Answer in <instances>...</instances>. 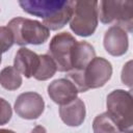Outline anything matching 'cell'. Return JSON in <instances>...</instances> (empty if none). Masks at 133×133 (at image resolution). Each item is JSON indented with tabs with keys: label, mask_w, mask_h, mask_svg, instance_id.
<instances>
[{
	"label": "cell",
	"mask_w": 133,
	"mask_h": 133,
	"mask_svg": "<svg viewBox=\"0 0 133 133\" xmlns=\"http://www.w3.org/2000/svg\"><path fill=\"white\" fill-rule=\"evenodd\" d=\"M92 129L96 133L100 132H119V129L112 117L107 113H101L96 116L92 123Z\"/></svg>",
	"instance_id": "cell-16"
},
{
	"label": "cell",
	"mask_w": 133,
	"mask_h": 133,
	"mask_svg": "<svg viewBox=\"0 0 133 133\" xmlns=\"http://www.w3.org/2000/svg\"><path fill=\"white\" fill-rule=\"evenodd\" d=\"M71 8L70 28L79 36H90L99 21L98 0H69Z\"/></svg>",
	"instance_id": "cell-3"
},
{
	"label": "cell",
	"mask_w": 133,
	"mask_h": 133,
	"mask_svg": "<svg viewBox=\"0 0 133 133\" xmlns=\"http://www.w3.org/2000/svg\"><path fill=\"white\" fill-rule=\"evenodd\" d=\"M85 114V104L80 98H76L68 104L60 105L59 107V115L61 121L70 127H78L82 125Z\"/></svg>",
	"instance_id": "cell-11"
},
{
	"label": "cell",
	"mask_w": 133,
	"mask_h": 133,
	"mask_svg": "<svg viewBox=\"0 0 133 133\" xmlns=\"http://www.w3.org/2000/svg\"><path fill=\"white\" fill-rule=\"evenodd\" d=\"M107 113L117 125L119 132H129L133 128V98L130 91L115 89L107 96Z\"/></svg>",
	"instance_id": "cell-5"
},
{
	"label": "cell",
	"mask_w": 133,
	"mask_h": 133,
	"mask_svg": "<svg viewBox=\"0 0 133 133\" xmlns=\"http://www.w3.org/2000/svg\"><path fill=\"white\" fill-rule=\"evenodd\" d=\"M38 64H39V55H37L35 52L25 47L20 48L17 51L15 55L14 66L26 78H31L34 76Z\"/></svg>",
	"instance_id": "cell-12"
},
{
	"label": "cell",
	"mask_w": 133,
	"mask_h": 133,
	"mask_svg": "<svg viewBox=\"0 0 133 133\" xmlns=\"http://www.w3.org/2000/svg\"><path fill=\"white\" fill-rule=\"evenodd\" d=\"M56 71L57 68L52 57L49 54H42L39 55V64L33 77L38 81H45L53 77Z\"/></svg>",
	"instance_id": "cell-15"
},
{
	"label": "cell",
	"mask_w": 133,
	"mask_h": 133,
	"mask_svg": "<svg viewBox=\"0 0 133 133\" xmlns=\"http://www.w3.org/2000/svg\"><path fill=\"white\" fill-rule=\"evenodd\" d=\"M98 11L103 24H114L125 31H133V0H101Z\"/></svg>",
	"instance_id": "cell-6"
},
{
	"label": "cell",
	"mask_w": 133,
	"mask_h": 133,
	"mask_svg": "<svg viewBox=\"0 0 133 133\" xmlns=\"http://www.w3.org/2000/svg\"><path fill=\"white\" fill-rule=\"evenodd\" d=\"M15 44L14 35L7 26H0V52H6Z\"/></svg>",
	"instance_id": "cell-17"
},
{
	"label": "cell",
	"mask_w": 133,
	"mask_h": 133,
	"mask_svg": "<svg viewBox=\"0 0 133 133\" xmlns=\"http://www.w3.org/2000/svg\"><path fill=\"white\" fill-rule=\"evenodd\" d=\"M7 27L12 32L15 44L19 46L41 45L50 36V30L44 24L27 18H14L8 22Z\"/></svg>",
	"instance_id": "cell-4"
},
{
	"label": "cell",
	"mask_w": 133,
	"mask_h": 133,
	"mask_svg": "<svg viewBox=\"0 0 133 133\" xmlns=\"http://www.w3.org/2000/svg\"><path fill=\"white\" fill-rule=\"evenodd\" d=\"M96 56L94 47L87 42H78L75 44L72 56V70L82 71Z\"/></svg>",
	"instance_id": "cell-13"
},
{
	"label": "cell",
	"mask_w": 133,
	"mask_h": 133,
	"mask_svg": "<svg viewBox=\"0 0 133 133\" xmlns=\"http://www.w3.org/2000/svg\"><path fill=\"white\" fill-rule=\"evenodd\" d=\"M45 109V102L43 97L34 91H27L21 94L15 102L16 113L24 119L38 118Z\"/></svg>",
	"instance_id": "cell-8"
},
{
	"label": "cell",
	"mask_w": 133,
	"mask_h": 133,
	"mask_svg": "<svg viewBox=\"0 0 133 133\" xmlns=\"http://www.w3.org/2000/svg\"><path fill=\"white\" fill-rule=\"evenodd\" d=\"M11 114L12 111L10 104L3 98H0V126H3L10 121Z\"/></svg>",
	"instance_id": "cell-18"
},
{
	"label": "cell",
	"mask_w": 133,
	"mask_h": 133,
	"mask_svg": "<svg viewBox=\"0 0 133 133\" xmlns=\"http://www.w3.org/2000/svg\"><path fill=\"white\" fill-rule=\"evenodd\" d=\"M104 48L112 56L124 55L129 48V39L127 31L113 25L107 29L104 34Z\"/></svg>",
	"instance_id": "cell-9"
},
{
	"label": "cell",
	"mask_w": 133,
	"mask_h": 133,
	"mask_svg": "<svg viewBox=\"0 0 133 133\" xmlns=\"http://www.w3.org/2000/svg\"><path fill=\"white\" fill-rule=\"evenodd\" d=\"M78 92L76 85L68 78L56 79L48 85L50 99L58 105H64L73 101L77 98Z\"/></svg>",
	"instance_id": "cell-10"
},
{
	"label": "cell",
	"mask_w": 133,
	"mask_h": 133,
	"mask_svg": "<svg viewBox=\"0 0 133 133\" xmlns=\"http://www.w3.org/2000/svg\"><path fill=\"white\" fill-rule=\"evenodd\" d=\"M1 55H2V53L0 52V63H1Z\"/></svg>",
	"instance_id": "cell-19"
},
{
	"label": "cell",
	"mask_w": 133,
	"mask_h": 133,
	"mask_svg": "<svg viewBox=\"0 0 133 133\" xmlns=\"http://www.w3.org/2000/svg\"><path fill=\"white\" fill-rule=\"evenodd\" d=\"M112 75L111 63L103 57H94L82 71H70L66 78L77 87L79 92L104 86Z\"/></svg>",
	"instance_id": "cell-2"
},
{
	"label": "cell",
	"mask_w": 133,
	"mask_h": 133,
	"mask_svg": "<svg viewBox=\"0 0 133 133\" xmlns=\"http://www.w3.org/2000/svg\"><path fill=\"white\" fill-rule=\"evenodd\" d=\"M76 43V38L69 32H60L51 39L49 55L59 72H70L72 70V56Z\"/></svg>",
	"instance_id": "cell-7"
},
{
	"label": "cell",
	"mask_w": 133,
	"mask_h": 133,
	"mask_svg": "<svg viewBox=\"0 0 133 133\" xmlns=\"http://www.w3.org/2000/svg\"><path fill=\"white\" fill-rule=\"evenodd\" d=\"M21 8L34 17L43 19L49 30L61 29L71 19L69 0H18Z\"/></svg>",
	"instance_id": "cell-1"
},
{
	"label": "cell",
	"mask_w": 133,
	"mask_h": 133,
	"mask_svg": "<svg viewBox=\"0 0 133 133\" xmlns=\"http://www.w3.org/2000/svg\"><path fill=\"white\" fill-rule=\"evenodd\" d=\"M0 85L7 90H16L22 85L21 73L15 66H5L0 72Z\"/></svg>",
	"instance_id": "cell-14"
}]
</instances>
